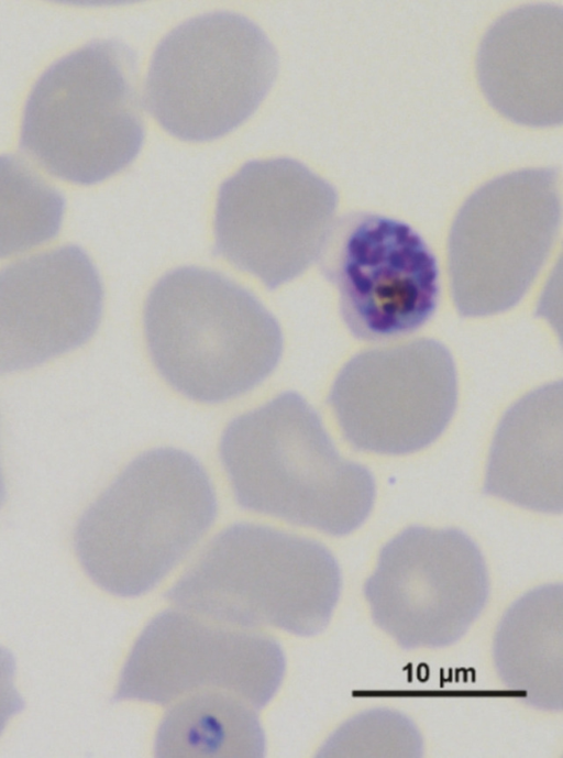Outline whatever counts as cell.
Returning <instances> with one entry per match:
<instances>
[{
	"mask_svg": "<svg viewBox=\"0 0 563 758\" xmlns=\"http://www.w3.org/2000/svg\"><path fill=\"white\" fill-rule=\"evenodd\" d=\"M217 515L199 461L176 448L148 450L80 516L77 558L102 590L132 597L156 586L196 546Z\"/></svg>",
	"mask_w": 563,
	"mask_h": 758,
	"instance_id": "cell-2",
	"label": "cell"
},
{
	"mask_svg": "<svg viewBox=\"0 0 563 758\" xmlns=\"http://www.w3.org/2000/svg\"><path fill=\"white\" fill-rule=\"evenodd\" d=\"M488 591L483 556L470 537L420 526L382 549L364 585L375 624L406 649L459 640L482 613Z\"/></svg>",
	"mask_w": 563,
	"mask_h": 758,
	"instance_id": "cell-9",
	"label": "cell"
},
{
	"mask_svg": "<svg viewBox=\"0 0 563 758\" xmlns=\"http://www.w3.org/2000/svg\"><path fill=\"white\" fill-rule=\"evenodd\" d=\"M277 64L274 46L254 22L233 12L205 13L172 30L156 47L146 103L170 134L212 140L256 110Z\"/></svg>",
	"mask_w": 563,
	"mask_h": 758,
	"instance_id": "cell-6",
	"label": "cell"
},
{
	"mask_svg": "<svg viewBox=\"0 0 563 758\" xmlns=\"http://www.w3.org/2000/svg\"><path fill=\"white\" fill-rule=\"evenodd\" d=\"M563 13L553 4L507 12L479 45L477 74L490 105L516 123L545 128L563 119Z\"/></svg>",
	"mask_w": 563,
	"mask_h": 758,
	"instance_id": "cell-14",
	"label": "cell"
},
{
	"mask_svg": "<svg viewBox=\"0 0 563 758\" xmlns=\"http://www.w3.org/2000/svg\"><path fill=\"white\" fill-rule=\"evenodd\" d=\"M561 216L555 168L508 173L473 193L453 221L448 245L459 314L486 317L517 305L554 245Z\"/></svg>",
	"mask_w": 563,
	"mask_h": 758,
	"instance_id": "cell-7",
	"label": "cell"
},
{
	"mask_svg": "<svg viewBox=\"0 0 563 758\" xmlns=\"http://www.w3.org/2000/svg\"><path fill=\"white\" fill-rule=\"evenodd\" d=\"M219 453L244 509L343 536L373 507L371 472L339 454L317 411L295 392L232 419Z\"/></svg>",
	"mask_w": 563,
	"mask_h": 758,
	"instance_id": "cell-1",
	"label": "cell"
},
{
	"mask_svg": "<svg viewBox=\"0 0 563 758\" xmlns=\"http://www.w3.org/2000/svg\"><path fill=\"white\" fill-rule=\"evenodd\" d=\"M499 678L527 703L563 706V589L548 584L526 593L504 615L494 640Z\"/></svg>",
	"mask_w": 563,
	"mask_h": 758,
	"instance_id": "cell-16",
	"label": "cell"
},
{
	"mask_svg": "<svg viewBox=\"0 0 563 758\" xmlns=\"http://www.w3.org/2000/svg\"><path fill=\"white\" fill-rule=\"evenodd\" d=\"M144 138L134 52L91 42L52 64L23 113L22 147L47 172L93 184L124 168Z\"/></svg>",
	"mask_w": 563,
	"mask_h": 758,
	"instance_id": "cell-5",
	"label": "cell"
},
{
	"mask_svg": "<svg viewBox=\"0 0 563 758\" xmlns=\"http://www.w3.org/2000/svg\"><path fill=\"white\" fill-rule=\"evenodd\" d=\"M162 721L158 757H262L264 733L255 708L222 691L184 696Z\"/></svg>",
	"mask_w": 563,
	"mask_h": 758,
	"instance_id": "cell-17",
	"label": "cell"
},
{
	"mask_svg": "<svg viewBox=\"0 0 563 758\" xmlns=\"http://www.w3.org/2000/svg\"><path fill=\"white\" fill-rule=\"evenodd\" d=\"M103 306L89 256L66 245L0 271V375L37 366L87 342Z\"/></svg>",
	"mask_w": 563,
	"mask_h": 758,
	"instance_id": "cell-13",
	"label": "cell"
},
{
	"mask_svg": "<svg viewBox=\"0 0 563 758\" xmlns=\"http://www.w3.org/2000/svg\"><path fill=\"white\" fill-rule=\"evenodd\" d=\"M285 671L278 644L255 629L176 608L157 615L136 640L115 700L167 704L202 691H222L264 706Z\"/></svg>",
	"mask_w": 563,
	"mask_h": 758,
	"instance_id": "cell-10",
	"label": "cell"
},
{
	"mask_svg": "<svg viewBox=\"0 0 563 758\" xmlns=\"http://www.w3.org/2000/svg\"><path fill=\"white\" fill-rule=\"evenodd\" d=\"M562 383L543 385L519 399L494 437L484 492L541 513L563 507Z\"/></svg>",
	"mask_w": 563,
	"mask_h": 758,
	"instance_id": "cell-15",
	"label": "cell"
},
{
	"mask_svg": "<svg viewBox=\"0 0 563 758\" xmlns=\"http://www.w3.org/2000/svg\"><path fill=\"white\" fill-rule=\"evenodd\" d=\"M340 590L338 562L321 543L239 523L208 543L167 598L222 624L312 636L327 627Z\"/></svg>",
	"mask_w": 563,
	"mask_h": 758,
	"instance_id": "cell-4",
	"label": "cell"
},
{
	"mask_svg": "<svg viewBox=\"0 0 563 758\" xmlns=\"http://www.w3.org/2000/svg\"><path fill=\"white\" fill-rule=\"evenodd\" d=\"M145 338L163 378L184 396L216 404L263 382L283 352L276 319L219 273L177 268L150 293Z\"/></svg>",
	"mask_w": 563,
	"mask_h": 758,
	"instance_id": "cell-3",
	"label": "cell"
},
{
	"mask_svg": "<svg viewBox=\"0 0 563 758\" xmlns=\"http://www.w3.org/2000/svg\"><path fill=\"white\" fill-rule=\"evenodd\" d=\"M65 200L31 166L0 155V257L14 255L54 238Z\"/></svg>",
	"mask_w": 563,
	"mask_h": 758,
	"instance_id": "cell-18",
	"label": "cell"
},
{
	"mask_svg": "<svg viewBox=\"0 0 563 758\" xmlns=\"http://www.w3.org/2000/svg\"><path fill=\"white\" fill-rule=\"evenodd\" d=\"M336 287L341 317L354 337L385 341L410 334L439 300L437 257L406 222L358 213L333 230L321 253Z\"/></svg>",
	"mask_w": 563,
	"mask_h": 758,
	"instance_id": "cell-12",
	"label": "cell"
},
{
	"mask_svg": "<svg viewBox=\"0 0 563 758\" xmlns=\"http://www.w3.org/2000/svg\"><path fill=\"white\" fill-rule=\"evenodd\" d=\"M336 206L334 188L303 164L291 158L249 162L220 188L217 250L275 288L320 257Z\"/></svg>",
	"mask_w": 563,
	"mask_h": 758,
	"instance_id": "cell-8",
	"label": "cell"
},
{
	"mask_svg": "<svg viewBox=\"0 0 563 758\" xmlns=\"http://www.w3.org/2000/svg\"><path fill=\"white\" fill-rule=\"evenodd\" d=\"M456 399L453 358L445 345L427 338L356 354L329 395L346 440L385 454L411 453L433 442L451 420Z\"/></svg>",
	"mask_w": 563,
	"mask_h": 758,
	"instance_id": "cell-11",
	"label": "cell"
},
{
	"mask_svg": "<svg viewBox=\"0 0 563 758\" xmlns=\"http://www.w3.org/2000/svg\"><path fill=\"white\" fill-rule=\"evenodd\" d=\"M14 658L0 646V734L9 719L24 708V701L14 685Z\"/></svg>",
	"mask_w": 563,
	"mask_h": 758,
	"instance_id": "cell-20",
	"label": "cell"
},
{
	"mask_svg": "<svg viewBox=\"0 0 563 758\" xmlns=\"http://www.w3.org/2000/svg\"><path fill=\"white\" fill-rule=\"evenodd\" d=\"M5 497V484H4V477H3V472L1 468V462H0V506L2 505L3 501Z\"/></svg>",
	"mask_w": 563,
	"mask_h": 758,
	"instance_id": "cell-21",
	"label": "cell"
},
{
	"mask_svg": "<svg viewBox=\"0 0 563 758\" xmlns=\"http://www.w3.org/2000/svg\"><path fill=\"white\" fill-rule=\"evenodd\" d=\"M421 749V737L406 716L389 710H374L338 729L320 755L419 757Z\"/></svg>",
	"mask_w": 563,
	"mask_h": 758,
	"instance_id": "cell-19",
	"label": "cell"
}]
</instances>
